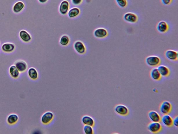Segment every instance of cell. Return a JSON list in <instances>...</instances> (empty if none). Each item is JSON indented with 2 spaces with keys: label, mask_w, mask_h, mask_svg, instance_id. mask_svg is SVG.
<instances>
[{
  "label": "cell",
  "mask_w": 178,
  "mask_h": 134,
  "mask_svg": "<svg viewBox=\"0 0 178 134\" xmlns=\"http://www.w3.org/2000/svg\"><path fill=\"white\" fill-rule=\"evenodd\" d=\"M145 62L149 67H156L159 65L161 63V60L157 56L151 55L146 57Z\"/></svg>",
  "instance_id": "cell-1"
},
{
  "label": "cell",
  "mask_w": 178,
  "mask_h": 134,
  "mask_svg": "<svg viewBox=\"0 0 178 134\" xmlns=\"http://www.w3.org/2000/svg\"><path fill=\"white\" fill-rule=\"evenodd\" d=\"M172 106L171 103L168 101H164L160 103L159 107V110L163 115L168 114L171 111Z\"/></svg>",
  "instance_id": "cell-2"
},
{
  "label": "cell",
  "mask_w": 178,
  "mask_h": 134,
  "mask_svg": "<svg viewBox=\"0 0 178 134\" xmlns=\"http://www.w3.org/2000/svg\"><path fill=\"white\" fill-rule=\"evenodd\" d=\"M123 18L125 22L131 24L137 23L139 19L137 15L132 12H128L124 14Z\"/></svg>",
  "instance_id": "cell-3"
},
{
  "label": "cell",
  "mask_w": 178,
  "mask_h": 134,
  "mask_svg": "<svg viewBox=\"0 0 178 134\" xmlns=\"http://www.w3.org/2000/svg\"><path fill=\"white\" fill-rule=\"evenodd\" d=\"M115 112L119 115L126 116L129 114V110L127 106L123 104H119L115 106Z\"/></svg>",
  "instance_id": "cell-4"
},
{
  "label": "cell",
  "mask_w": 178,
  "mask_h": 134,
  "mask_svg": "<svg viewBox=\"0 0 178 134\" xmlns=\"http://www.w3.org/2000/svg\"><path fill=\"white\" fill-rule=\"evenodd\" d=\"M147 128L148 130L151 133H157L161 131L162 126L159 122H151L148 124Z\"/></svg>",
  "instance_id": "cell-5"
},
{
  "label": "cell",
  "mask_w": 178,
  "mask_h": 134,
  "mask_svg": "<svg viewBox=\"0 0 178 134\" xmlns=\"http://www.w3.org/2000/svg\"><path fill=\"white\" fill-rule=\"evenodd\" d=\"M109 35L108 31L104 28L100 27L96 29L94 32V36L97 39H103L107 37Z\"/></svg>",
  "instance_id": "cell-6"
},
{
  "label": "cell",
  "mask_w": 178,
  "mask_h": 134,
  "mask_svg": "<svg viewBox=\"0 0 178 134\" xmlns=\"http://www.w3.org/2000/svg\"><path fill=\"white\" fill-rule=\"evenodd\" d=\"M156 29L160 33L164 34L168 32L169 26L167 22L162 20L158 22L156 26Z\"/></svg>",
  "instance_id": "cell-7"
},
{
  "label": "cell",
  "mask_w": 178,
  "mask_h": 134,
  "mask_svg": "<svg viewBox=\"0 0 178 134\" xmlns=\"http://www.w3.org/2000/svg\"><path fill=\"white\" fill-rule=\"evenodd\" d=\"M165 55L166 58L171 61L175 62L178 60V53L176 50L169 49L165 52Z\"/></svg>",
  "instance_id": "cell-8"
},
{
  "label": "cell",
  "mask_w": 178,
  "mask_h": 134,
  "mask_svg": "<svg viewBox=\"0 0 178 134\" xmlns=\"http://www.w3.org/2000/svg\"><path fill=\"white\" fill-rule=\"evenodd\" d=\"M70 4L67 0H64L61 3L59 7V11L63 15H67L69 10Z\"/></svg>",
  "instance_id": "cell-9"
},
{
  "label": "cell",
  "mask_w": 178,
  "mask_h": 134,
  "mask_svg": "<svg viewBox=\"0 0 178 134\" xmlns=\"http://www.w3.org/2000/svg\"><path fill=\"white\" fill-rule=\"evenodd\" d=\"M74 48L77 53L79 54H83L86 52V47L82 42L81 41H76L74 44Z\"/></svg>",
  "instance_id": "cell-10"
},
{
  "label": "cell",
  "mask_w": 178,
  "mask_h": 134,
  "mask_svg": "<svg viewBox=\"0 0 178 134\" xmlns=\"http://www.w3.org/2000/svg\"><path fill=\"white\" fill-rule=\"evenodd\" d=\"M161 121L165 126L170 127L173 125V118L168 114L163 115L161 117Z\"/></svg>",
  "instance_id": "cell-11"
},
{
  "label": "cell",
  "mask_w": 178,
  "mask_h": 134,
  "mask_svg": "<svg viewBox=\"0 0 178 134\" xmlns=\"http://www.w3.org/2000/svg\"><path fill=\"white\" fill-rule=\"evenodd\" d=\"M54 118V114L50 111H48L43 114L41 116V123L44 124L50 123Z\"/></svg>",
  "instance_id": "cell-12"
},
{
  "label": "cell",
  "mask_w": 178,
  "mask_h": 134,
  "mask_svg": "<svg viewBox=\"0 0 178 134\" xmlns=\"http://www.w3.org/2000/svg\"><path fill=\"white\" fill-rule=\"evenodd\" d=\"M148 115L152 122H160L161 121V117L159 113L154 110H151L148 112Z\"/></svg>",
  "instance_id": "cell-13"
},
{
  "label": "cell",
  "mask_w": 178,
  "mask_h": 134,
  "mask_svg": "<svg viewBox=\"0 0 178 134\" xmlns=\"http://www.w3.org/2000/svg\"><path fill=\"white\" fill-rule=\"evenodd\" d=\"M159 72L162 76L166 77L168 76L170 74V70L167 66L164 65H160L158 66L157 68Z\"/></svg>",
  "instance_id": "cell-14"
},
{
  "label": "cell",
  "mask_w": 178,
  "mask_h": 134,
  "mask_svg": "<svg viewBox=\"0 0 178 134\" xmlns=\"http://www.w3.org/2000/svg\"><path fill=\"white\" fill-rule=\"evenodd\" d=\"M150 76L151 79L155 81H159L162 78L157 68L156 67L153 68L151 69L150 71Z\"/></svg>",
  "instance_id": "cell-15"
},
{
  "label": "cell",
  "mask_w": 178,
  "mask_h": 134,
  "mask_svg": "<svg viewBox=\"0 0 178 134\" xmlns=\"http://www.w3.org/2000/svg\"><path fill=\"white\" fill-rule=\"evenodd\" d=\"M15 65L20 72H25L27 69V64L24 61H18L16 62Z\"/></svg>",
  "instance_id": "cell-16"
},
{
  "label": "cell",
  "mask_w": 178,
  "mask_h": 134,
  "mask_svg": "<svg viewBox=\"0 0 178 134\" xmlns=\"http://www.w3.org/2000/svg\"><path fill=\"white\" fill-rule=\"evenodd\" d=\"M9 73L10 76L14 79H17L20 75V72L15 65H12L10 67Z\"/></svg>",
  "instance_id": "cell-17"
},
{
  "label": "cell",
  "mask_w": 178,
  "mask_h": 134,
  "mask_svg": "<svg viewBox=\"0 0 178 134\" xmlns=\"http://www.w3.org/2000/svg\"><path fill=\"white\" fill-rule=\"evenodd\" d=\"M19 119V116L17 114H12L9 115L7 117V122L9 124L13 125L18 122Z\"/></svg>",
  "instance_id": "cell-18"
},
{
  "label": "cell",
  "mask_w": 178,
  "mask_h": 134,
  "mask_svg": "<svg viewBox=\"0 0 178 134\" xmlns=\"http://www.w3.org/2000/svg\"><path fill=\"white\" fill-rule=\"evenodd\" d=\"M82 122L85 125H90L93 126L95 124L94 119L91 117L88 116H84L82 118Z\"/></svg>",
  "instance_id": "cell-19"
},
{
  "label": "cell",
  "mask_w": 178,
  "mask_h": 134,
  "mask_svg": "<svg viewBox=\"0 0 178 134\" xmlns=\"http://www.w3.org/2000/svg\"><path fill=\"white\" fill-rule=\"evenodd\" d=\"M80 12L81 11L79 8L76 7L72 8L68 12V16L70 18H76L79 15Z\"/></svg>",
  "instance_id": "cell-20"
},
{
  "label": "cell",
  "mask_w": 178,
  "mask_h": 134,
  "mask_svg": "<svg viewBox=\"0 0 178 134\" xmlns=\"http://www.w3.org/2000/svg\"><path fill=\"white\" fill-rule=\"evenodd\" d=\"M28 75L31 79L36 80L38 79V74L37 71L34 67H31L28 72Z\"/></svg>",
  "instance_id": "cell-21"
},
{
  "label": "cell",
  "mask_w": 178,
  "mask_h": 134,
  "mask_svg": "<svg viewBox=\"0 0 178 134\" xmlns=\"http://www.w3.org/2000/svg\"><path fill=\"white\" fill-rule=\"evenodd\" d=\"M19 35L21 39L24 42H29L31 40V37L30 35L25 31H21Z\"/></svg>",
  "instance_id": "cell-22"
},
{
  "label": "cell",
  "mask_w": 178,
  "mask_h": 134,
  "mask_svg": "<svg viewBox=\"0 0 178 134\" xmlns=\"http://www.w3.org/2000/svg\"><path fill=\"white\" fill-rule=\"evenodd\" d=\"M15 49V46L13 44L10 43H6L2 46V49L3 51L6 53H10L13 51Z\"/></svg>",
  "instance_id": "cell-23"
},
{
  "label": "cell",
  "mask_w": 178,
  "mask_h": 134,
  "mask_svg": "<svg viewBox=\"0 0 178 134\" xmlns=\"http://www.w3.org/2000/svg\"><path fill=\"white\" fill-rule=\"evenodd\" d=\"M70 41V39L69 36L66 35H64L61 37L60 43L62 46L65 47L68 45Z\"/></svg>",
  "instance_id": "cell-24"
},
{
  "label": "cell",
  "mask_w": 178,
  "mask_h": 134,
  "mask_svg": "<svg viewBox=\"0 0 178 134\" xmlns=\"http://www.w3.org/2000/svg\"><path fill=\"white\" fill-rule=\"evenodd\" d=\"M24 7V5L23 3L19 1L16 3L14 6L13 8V11L16 13L20 12L23 9Z\"/></svg>",
  "instance_id": "cell-25"
},
{
  "label": "cell",
  "mask_w": 178,
  "mask_h": 134,
  "mask_svg": "<svg viewBox=\"0 0 178 134\" xmlns=\"http://www.w3.org/2000/svg\"><path fill=\"white\" fill-rule=\"evenodd\" d=\"M116 1L117 4L120 8H126L128 5L127 0H116Z\"/></svg>",
  "instance_id": "cell-26"
},
{
  "label": "cell",
  "mask_w": 178,
  "mask_h": 134,
  "mask_svg": "<svg viewBox=\"0 0 178 134\" xmlns=\"http://www.w3.org/2000/svg\"><path fill=\"white\" fill-rule=\"evenodd\" d=\"M83 131L86 134H92L93 133L94 130L92 126L90 125H85L83 127Z\"/></svg>",
  "instance_id": "cell-27"
},
{
  "label": "cell",
  "mask_w": 178,
  "mask_h": 134,
  "mask_svg": "<svg viewBox=\"0 0 178 134\" xmlns=\"http://www.w3.org/2000/svg\"><path fill=\"white\" fill-rule=\"evenodd\" d=\"M71 2L75 6H78L81 4L83 0H71Z\"/></svg>",
  "instance_id": "cell-28"
},
{
  "label": "cell",
  "mask_w": 178,
  "mask_h": 134,
  "mask_svg": "<svg viewBox=\"0 0 178 134\" xmlns=\"http://www.w3.org/2000/svg\"><path fill=\"white\" fill-rule=\"evenodd\" d=\"M161 1L163 4L165 6H168L172 3V0H161Z\"/></svg>",
  "instance_id": "cell-29"
},
{
  "label": "cell",
  "mask_w": 178,
  "mask_h": 134,
  "mask_svg": "<svg viewBox=\"0 0 178 134\" xmlns=\"http://www.w3.org/2000/svg\"><path fill=\"white\" fill-rule=\"evenodd\" d=\"M178 117L177 116H175V118L173 119V125H174V126L177 127V128L178 126Z\"/></svg>",
  "instance_id": "cell-30"
},
{
  "label": "cell",
  "mask_w": 178,
  "mask_h": 134,
  "mask_svg": "<svg viewBox=\"0 0 178 134\" xmlns=\"http://www.w3.org/2000/svg\"><path fill=\"white\" fill-rule=\"evenodd\" d=\"M38 1L41 4H45L48 2V0H38Z\"/></svg>",
  "instance_id": "cell-31"
}]
</instances>
